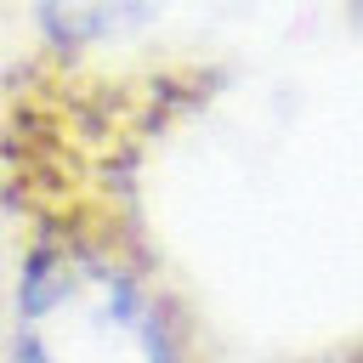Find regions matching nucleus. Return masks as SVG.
Instances as JSON below:
<instances>
[{
	"label": "nucleus",
	"instance_id": "2",
	"mask_svg": "<svg viewBox=\"0 0 363 363\" xmlns=\"http://www.w3.org/2000/svg\"><path fill=\"white\" fill-rule=\"evenodd\" d=\"M170 0H40V23L57 51H96L159 23Z\"/></svg>",
	"mask_w": 363,
	"mask_h": 363
},
{
	"label": "nucleus",
	"instance_id": "1",
	"mask_svg": "<svg viewBox=\"0 0 363 363\" xmlns=\"http://www.w3.org/2000/svg\"><path fill=\"white\" fill-rule=\"evenodd\" d=\"M11 363H187V346L136 255L62 221L23 261Z\"/></svg>",
	"mask_w": 363,
	"mask_h": 363
},
{
	"label": "nucleus",
	"instance_id": "3",
	"mask_svg": "<svg viewBox=\"0 0 363 363\" xmlns=\"http://www.w3.org/2000/svg\"><path fill=\"white\" fill-rule=\"evenodd\" d=\"M340 363H363V346H352V352H346V357H340Z\"/></svg>",
	"mask_w": 363,
	"mask_h": 363
}]
</instances>
